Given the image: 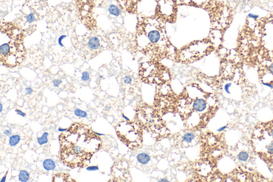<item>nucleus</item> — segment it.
Here are the masks:
<instances>
[{"label": "nucleus", "instance_id": "f257e3e1", "mask_svg": "<svg viewBox=\"0 0 273 182\" xmlns=\"http://www.w3.org/2000/svg\"><path fill=\"white\" fill-rule=\"evenodd\" d=\"M136 41L139 49L147 54L161 56L170 53L171 50L165 22L156 15L139 17Z\"/></svg>", "mask_w": 273, "mask_h": 182}, {"label": "nucleus", "instance_id": "f03ea898", "mask_svg": "<svg viewBox=\"0 0 273 182\" xmlns=\"http://www.w3.org/2000/svg\"><path fill=\"white\" fill-rule=\"evenodd\" d=\"M212 49L210 40L195 41L177 51L176 57L181 61L191 63L206 56Z\"/></svg>", "mask_w": 273, "mask_h": 182}, {"label": "nucleus", "instance_id": "7ed1b4c3", "mask_svg": "<svg viewBox=\"0 0 273 182\" xmlns=\"http://www.w3.org/2000/svg\"><path fill=\"white\" fill-rule=\"evenodd\" d=\"M178 4L175 0H158L155 9V15L165 22L173 23L176 20Z\"/></svg>", "mask_w": 273, "mask_h": 182}, {"label": "nucleus", "instance_id": "20e7f679", "mask_svg": "<svg viewBox=\"0 0 273 182\" xmlns=\"http://www.w3.org/2000/svg\"><path fill=\"white\" fill-rule=\"evenodd\" d=\"M76 2L82 20L86 26L90 23L91 27L94 26L95 22L92 16L94 8V1L92 0H76Z\"/></svg>", "mask_w": 273, "mask_h": 182}, {"label": "nucleus", "instance_id": "39448f33", "mask_svg": "<svg viewBox=\"0 0 273 182\" xmlns=\"http://www.w3.org/2000/svg\"><path fill=\"white\" fill-rule=\"evenodd\" d=\"M81 49L83 53H91V54L99 53L102 48L101 39L97 36L91 35L83 37L81 40Z\"/></svg>", "mask_w": 273, "mask_h": 182}, {"label": "nucleus", "instance_id": "423d86ee", "mask_svg": "<svg viewBox=\"0 0 273 182\" xmlns=\"http://www.w3.org/2000/svg\"><path fill=\"white\" fill-rule=\"evenodd\" d=\"M142 0H116L120 8L130 13H135L138 10L139 4Z\"/></svg>", "mask_w": 273, "mask_h": 182}, {"label": "nucleus", "instance_id": "0eeeda50", "mask_svg": "<svg viewBox=\"0 0 273 182\" xmlns=\"http://www.w3.org/2000/svg\"><path fill=\"white\" fill-rule=\"evenodd\" d=\"M213 0H175L178 5H187L207 10Z\"/></svg>", "mask_w": 273, "mask_h": 182}, {"label": "nucleus", "instance_id": "6e6552de", "mask_svg": "<svg viewBox=\"0 0 273 182\" xmlns=\"http://www.w3.org/2000/svg\"><path fill=\"white\" fill-rule=\"evenodd\" d=\"M207 107V102L203 98H196L193 102V108L196 112H202Z\"/></svg>", "mask_w": 273, "mask_h": 182}, {"label": "nucleus", "instance_id": "1a4fd4ad", "mask_svg": "<svg viewBox=\"0 0 273 182\" xmlns=\"http://www.w3.org/2000/svg\"><path fill=\"white\" fill-rule=\"evenodd\" d=\"M56 167V163L53 159H47L43 162V167L46 171H53Z\"/></svg>", "mask_w": 273, "mask_h": 182}, {"label": "nucleus", "instance_id": "9d476101", "mask_svg": "<svg viewBox=\"0 0 273 182\" xmlns=\"http://www.w3.org/2000/svg\"><path fill=\"white\" fill-rule=\"evenodd\" d=\"M137 159L139 163L145 165L150 162V156L146 153H141L137 156Z\"/></svg>", "mask_w": 273, "mask_h": 182}, {"label": "nucleus", "instance_id": "9b49d317", "mask_svg": "<svg viewBox=\"0 0 273 182\" xmlns=\"http://www.w3.org/2000/svg\"><path fill=\"white\" fill-rule=\"evenodd\" d=\"M109 11L111 15L114 16L115 17H118L121 14L122 9L120 8L119 6L112 4L109 6Z\"/></svg>", "mask_w": 273, "mask_h": 182}, {"label": "nucleus", "instance_id": "f8f14e48", "mask_svg": "<svg viewBox=\"0 0 273 182\" xmlns=\"http://www.w3.org/2000/svg\"><path fill=\"white\" fill-rule=\"evenodd\" d=\"M30 178V173L26 170H21L18 175V179L21 182H27Z\"/></svg>", "mask_w": 273, "mask_h": 182}, {"label": "nucleus", "instance_id": "ddd939ff", "mask_svg": "<svg viewBox=\"0 0 273 182\" xmlns=\"http://www.w3.org/2000/svg\"><path fill=\"white\" fill-rule=\"evenodd\" d=\"M20 140H21V137L19 135H17V134L12 135L9 138V144L12 147H14L19 144Z\"/></svg>", "mask_w": 273, "mask_h": 182}, {"label": "nucleus", "instance_id": "4468645a", "mask_svg": "<svg viewBox=\"0 0 273 182\" xmlns=\"http://www.w3.org/2000/svg\"><path fill=\"white\" fill-rule=\"evenodd\" d=\"M48 136L49 133L48 132H44L42 134L41 136L38 137L37 141L38 144L40 145H43L44 144H47L48 143Z\"/></svg>", "mask_w": 273, "mask_h": 182}, {"label": "nucleus", "instance_id": "2eb2a0df", "mask_svg": "<svg viewBox=\"0 0 273 182\" xmlns=\"http://www.w3.org/2000/svg\"><path fill=\"white\" fill-rule=\"evenodd\" d=\"M194 133H187L184 134L183 136L182 137L183 141L186 143H191L193 140H194Z\"/></svg>", "mask_w": 273, "mask_h": 182}, {"label": "nucleus", "instance_id": "dca6fc26", "mask_svg": "<svg viewBox=\"0 0 273 182\" xmlns=\"http://www.w3.org/2000/svg\"><path fill=\"white\" fill-rule=\"evenodd\" d=\"M74 114L76 117L80 118H86L88 117V114L86 111L82 110L80 109H76L74 110Z\"/></svg>", "mask_w": 273, "mask_h": 182}, {"label": "nucleus", "instance_id": "f3484780", "mask_svg": "<svg viewBox=\"0 0 273 182\" xmlns=\"http://www.w3.org/2000/svg\"><path fill=\"white\" fill-rule=\"evenodd\" d=\"M26 20L27 22L29 24H31L34 22V21H35L36 20L34 13H30V14L27 16L26 17Z\"/></svg>", "mask_w": 273, "mask_h": 182}, {"label": "nucleus", "instance_id": "a211bd4d", "mask_svg": "<svg viewBox=\"0 0 273 182\" xmlns=\"http://www.w3.org/2000/svg\"><path fill=\"white\" fill-rule=\"evenodd\" d=\"M249 158V155L246 152H241L239 153V159L241 161H247Z\"/></svg>", "mask_w": 273, "mask_h": 182}, {"label": "nucleus", "instance_id": "6ab92c4d", "mask_svg": "<svg viewBox=\"0 0 273 182\" xmlns=\"http://www.w3.org/2000/svg\"><path fill=\"white\" fill-rule=\"evenodd\" d=\"M90 76L89 73L87 71H84V72L82 73V76H81V80H82L83 82H87L89 80H90Z\"/></svg>", "mask_w": 273, "mask_h": 182}, {"label": "nucleus", "instance_id": "aec40b11", "mask_svg": "<svg viewBox=\"0 0 273 182\" xmlns=\"http://www.w3.org/2000/svg\"><path fill=\"white\" fill-rule=\"evenodd\" d=\"M123 81L124 83L127 85H130L132 82V79L131 77L129 76H124L123 78Z\"/></svg>", "mask_w": 273, "mask_h": 182}, {"label": "nucleus", "instance_id": "412c9836", "mask_svg": "<svg viewBox=\"0 0 273 182\" xmlns=\"http://www.w3.org/2000/svg\"><path fill=\"white\" fill-rule=\"evenodd\" d=\"M73 151L75 154H79L81 153V152L82 151V148H81V146L76 145L73 148Z\"/></svg>", "mask_w": 273, "mask_h": 182}, {"label": "nucleus", "instance_id": "4be33fe9", "mask_svg": "<svg viewBox=\"0 0 273 182\" xmlns=\"http://www.w3.org/2000/svg\"><path fill=\"white\" fill-rule=\"evenodd\" d=\"M63 81L62 80H60L59 79H56L53 80V86L54 87L58 88L59 87L61 84H62Z\"/></svg>", "mask_w": 273, "mask_h": 182}, {"label": "nucleus", "instance_id": "5701e85b", "mask_svg": "<svg viewBox=\"0 0 273 182\" xmlns=\"http://www.w3.org/2000/svg\"><path fill=\"white\" fill-rule=\"evenodd\" d=\"M86 170L89 171H98L99 170V167L97 166H89L86 167Z\"/></svg>", "mask_w": 273, "mask_h": 182}, {"label": "nucleus", "instance_id": "b1692460", "mask_svg": "<svg viewBox=\"0 0 273 182\" xmlns=\"http://www.w3.org/2000/svg\"><path fill=\"white\" fill-rule=\"evenodd\" d=\"M232 86V83H228L225 84L224 87V91L227 94H231V92L229 91V88Z\"/></svg>", "mask_w": 273, "mask_h": 182}, {"label": "nucleus", "instance_id": "393cba45", "mask_svg": "<svg viewBox=\"0 0 273 182\" xmlns=\"http://www.w3.org/2000/svg\"><path fill=\"white\" fill-rule=\"evenodd\" d=\"M66 37H67V36H66V35H61L60 37L59 38H58V44H59V45L61 47H64L63 44L62 43V41H63V39L66 38Z\"/></svg>", "mask_w": 273, "mask_h": 182}, {"label": "nucleus", "instance_id": "a878e982", "mask_svg": "<svg viewBox=\"0 0 273 182\" xmlns=\"http://www.w3.org/2000/svg\"><path fill=\"white\" fill-rule=\"evenodd\" d=\"M33 92V89L30 87H27L25 89V94L26 95H30Z\"/></svg>", "mask_w": 273, "mask_h": 182}, {"label": "nucleus", "instance_id": "bb28decb", "mask_svg": "<svg viewBox=\"0 0 273 182\" xmlns=\"http://www.w3.org/2000/svg\"><path fill=\"white\" fill-rule=\"evenodd\" d=\"M4 135H5V136H7V137H10L12 135V133L11 129H5L4 131Z\"/></svg>", "mask_w": 273, "mask_h": 182}, {"label": "nucleus", "instance_id": "cd10ccee", "mask_svg": "<svg viewBox=\"0 0 273 182\" xmlns=\"http://www.w3.org/2000/svg\"><path fill=\"white\" fill-rule=\"evenodd\" d=\"M247 17L249 18H251V19H254V20H256V19H258L259 17V16L258 15H255V14H253V13H250L248 14L247 15Z\"/></svg>", "mask_w": 273, "mask_h": 182}, {"label": "nucleus", "instance_id": "c85d7f7f", "mask_svg": "<svg viewBox=\"0 0 273 182\" xmlns=\"http://www.w3.org/2000/svg\"><path fill=\"white\" fill-rule=\"evenodd\" d=\"M15 112H16V113L18 114V115H20L22 117H26V113L23 112V111H22L21 110H20L19 109H16L15 110Z\"/></svg>", "mask_w": 273, "mask_h": 182}, {"label": "nucleus", "instance_id": "c756f323", "mask_svg": "<svg viewBox=\"0 0 273 182\" xmlns=\"http://www.w3.org/2000/svg\"><path fill=\"white\" fill-rule=\"evenodd\" d=\"M268 152L270 154H273V142L269 144L268 148Z\"/></svg>", "mask_w": 273, "mask_h": 182}, {"label": "nucleus", "instance_id": "7c9ffc66", "mask_svg": "<svg viewBox=\"0 0 273 182\" xmlns=\"http://www.w3.org/2000/svg\"><path fill=\"white\" fill-rule=\"evenodd\" d=\"M262 84L264 86H266L269 87L271 89H273V85L271 84H268V83H264V82H262Z\"/></svg>", "mask_w": 273, "mask_h": 182}, {"label": "nucleus", "instance_id": "2f4dec72", "mask_svg": "<svg viewBox=\"0 0 273 182\" xmlns=\"http://www.w3.org/2000/svg\"><path fill=\"white\" fill-rule=\"evenodd\" d=\"M7 173H8V171H7L6 174L4 175V176L2 178L1 180V182H5L6 181V179H7Z\"/></svg>", "mask_w": 273, "mask_h": 182}, {"label": "nucleus", "instance_id": "473e14b6", "mask_svg": "<svg viewBox=\"0 0 273 182\" xmlns=\"http://www.w3.org/2000/svg\"><path fill=\"white\" fill-rule=\"evenodd\" d=\"M67 130V128H60V127L58 128V131L59 132H64V131H66Z\"/></svg>", "mask_w": 273, "mask_h": 182}, {"label": "nucleus", "instance_id": "72a5a7b5", "mask_svg": "<svg viewBox=\"0 0 273 182\" xmlns=\"http://www.w3.org/2000/svg\"><path fill=\"white\" fill-rule=\"evenodd\" d=\"M226 128H227V126H224V127H221L219 129H218L217 131H218V132H221V131L224 130V129H226Z\"/></svg>", "mask_w": 273, "mask_h": 182}, {"label": "nucleus", "instance_id": "f704fd0d", "mask_svg": "<svg viewBox=\"0 0 273 182\" xmlns=\"http://www.w3.org/2000/svg\"><path fill=\"white\" fill-rule=\"evenodd\" d=\"M92 133H94V134H96V135L99 136H105V135H104V134H103V133H97V132H96V131H92Z\"/></svg>", "mask_w": 273, "mask_h": 182}, {"label": "nucleus", "instance_id": "c9c22d12", "mask_svg": "<svg viewBox=\"0 0 273 182\" xmlns=\"http://www.w3.org/2000/svg\"><path fill=\"white\" fill-rule=\"evenodd\" d=\"M169 181L166 178H162L160 180H158V182H169Z\"/></svg>", "mask_w": 273, "mask_h": 182}, {"label": "nucleus", "instance_id": "e433bc0d", "mask_svg": "<svg viewBox=\"0 0 273 182\" xmlns=\"http://www.w3.org/2000/svg\"><path fill=\"white\" fill-rule=\"evenodd\" d=\"M268 70H269V72L273 74V64L269 66Z\"/></svg>", "mask_w": 273, "mask_h": 182}, {"label": "nucleus", "instance_id": "4c0bfd02", "mask_svg": "<svg viewBox=\"0 0 273 182\" xmlns=\"http://www.w3.org/2000/svg\"><path fill=\"white\" fill-rule=\"evenodd\" d=\"M105 110L106 111H109L111 110L112 107H111V106L106 105V106H105Z\"/></svg>", "mask_w": 273, "mask_h": 182}, {"label": "nucleus", "instance_id": "58836bf2", "mask_svg": "<svg viewBox=\"0 0 273 182\" xmlns=\"http://www.w3.org/2000/svg\"><path fill=\"white\" fill-rule=\"evenodd\" d=\"M122 117H123V118L124 119V120H125L126 121H130V119H129V118H127V117H126V116H125L124 114H122Z\"/></svg>", "mask_w": 273, "mask_h": 182}, {"label": "nucleus", "instance_id": "ea45409f", "mask_svg": "<svg viewBox=\"0 0 273 182\" xmlns=\"http://www.w3.org/2000/svg\"><path fill=\"white\" fill-rule=\"evenodd\" d=\"M3 111V105L2 103L0 104V113H2Z\"/></svg>", "mask_w": 273, "mask_h": 182}, {"label": "nucleus", "instance_id": "a19ab883", "mask_svg": "<svg viewBox=\"0 0 273 182\" xmlns=\"http://www.w3.org/2000/svg\"><path fill=\"white\" fill-rule=\"evenodd\" d=\"M271 134H272V136L273 137V129L272 130V131H271Z\"/></svg>", "mask_w": 273, "mask_h": 182}, {"label": "nucleus", "instance_id": "79ce46f5", "mask_svg": "<svg viewBox=\"0 0 273 182\" xmlns=\"http://www.w3.org/2000/svg\"><path fill=\"white\" fill-rule=\"evenodd\" d=\"M102 78H103V76H102V75H99V78H100V79H102Z\"/></svg>", "mask_w": 273, "mask_h": 182}]
</instances>
